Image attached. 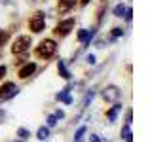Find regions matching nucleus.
I'll return each mask as SVG.
<instances>
[{
  "instance_id": "6",
  "label": "nucleus",
  "mask_w": 152,
  "mask_h": 142,
  "mask_svg": "<svg viewBox=\"0 0 152 142\" xmlns=\"http://www.w3.org/2000/svg\"><path fill=\"white\" fill-rule=\"evenodd\" d=\"M19 93V87L12 82H6L0 85V101H8V99H13Z\"/></svg>"
},
{
  "instance_id": "9",
  "label": "nucleus",
  "mask_w": 152,
  "mask_h": 142,
  "mask_svg": "<svg viewBox=\"0 0 152 142\" xmlns=\"http://www.w3.org/2000/svg\"><path fill=\"white\" fill-rule=\"evenodd\" d=\"M95 36V30L91 28V30H88V28H82V30L78 32V42L80 44H89V42H91V38Z\"/></svg>"
},
{
  "instance_id": "22",
  "label": "nucleus",
  "mask_w": 152,
  "mask_h": 142,
  "mask_svg": "<svg viewBox=\"0 0 152 142\" xmlns=\"http://www.w3.org/2000/svg\"><path fill=\"white\" fill-rule=\"evenodd\" d=\"M131 121H133V112L129 110V112H127V116H126V123H127V125H131Z\"/></svg>"
},
{
  "instance_id": "19",
  "label": "nucleus",
  "mask_w": 152,
  "mask_h": 142,
  "mask_svg": "<svg viewBox=\"0 0 152 142\" xmlns=\"http://www.w3.org/2000/svg\"><path fill=\"white\" fill-rule=\"evenodd\" d=\"M86 135V127L82 125V127H80V129L78 131H76V135H74V142H78V140H82V136Z\"/></svg>"
},
{
  "instance_id": "25",
  "label": "nucleus",
  "mask_w": 152,
  "mask_h": 142,
  "mask_svg": "<svg viewBox=\"0 0 152 142\" xmlns=\"http://www.w3.org/2000/svg\"><path fill=\"white\" fill-rule=\"evenodd\" d=\"M4 76H6V66H4V64H0V80H2Z\"/></svg>"
},
{
  "instance_id": "14",
  "label": "nucleus",
  "mask_w": 152,
  "mask_h": 142,
  "mask_svg": "<svg viewBox=\"0 0 152 142\" xmlns=\"http://www.w3.org/2000/svg\"><path fill=\"white\" fill-rule=\"evenodd\" d=\"M36 136H38V140H48V136H50V127H40V129L36 131Z\"/></svg>"
},
{
  "instance_id": "1",
  "label": "nucleus",
  "mask_w": 152,
  "mask_h": 142,
  "mask_svg": "<svg viewBox=\"0 0 152 142\" xmlns=\"http://www.w3.org/2000/svg\"><path fill=\"white\" fill-rule=\"evenodd\" d=\"M34 53L36 57H40V59H51L55 53H57V44H55V40H51V38H46V40H42L40 44L36 46V49H34Z\"/></svg>"
},
{
  "instance_id": "10",
  "label": "nucleus",
  "mask_w": 152,
  "mask_h": 142,
  "mask_svg": "<svg viewBox=\"0 0 152 142\" xmlns=\"http://www.w3.org/2000/svg\"><path fill=\"white\" fill-rule=\"evenodd\" d=\"M55 99H57V101H61V102H65V104H70V102H72V97H70V87L61 89V91L55 95Z\"/></svg>"
},
{
  "instance_id": "16",
  "label": "nucleus",
  "mask_w": 152,
  "mask_h": 142,
  "mask_svg": "<svg viewBox=\"0 0 152 142\" xmlns=\"http://www.w3.org/2000/svg\"><path fill=\"white\" fill-rule=\"evenodd\" d=\"M126 6H124V4H118V6L116 8H114V15H116V17H124V15H126Z\"/></svg>"
},
{
  "instance_id": "3",
  "label": "nucleus",
  "mask_w": 152,
  "mask_h": 142,
  "mask_svg": "<svg viewBox=\"0 0 152 142\" xmlns=\"http://www.w3.org/2000/svg\"><path fill=\"white\" fill-rule=\"evenodd\" d=\"M31 47V36H17L12 44V53L13 55H23Z\"/></svg>"
},
{
  "instance_id": "24",
  "label": "nucleus",
  "mask_w": 152,
  "mask_h": 142,
  "mask_svg": "<svg viewBox=\"0 0 152 142\" xmlns=\"http://www.w3.org/2000/svg\"><path fill=\"white\" fill-rule=\"evenodd\" d=\"M53 116L57 117V120H63V117H65V112H63V110H57V112L53 114Z\"/></svg>"
},
{
  "instance_id": "8",
  "label": "nucleus",
  "mask_w": 152,
  "mask_h": 142,
  "mask_svg": "<svg viewBox=\"0 0 152 142\" xmlns=\"http://www.w3.org/2000/svg\"><path fill=\"white\" fill-rule=\"evenodd\" d=\"M76 6V0H59L57 2V12L59 13H69Z\"/></svg>"
},
{
  "instance_id": "18",
  "label": "nucleus",
  "mask_w": 152,
  "mask_h": 142,
  "mask_svg": "<svg viewBox=\"0 0 152 142\" xmlns=\"http://www.w3.org/2000/svg\"><path fill=\"white\" fill-rule=\"evenodd\" d=\"M17 136L25 140V138H28V136H31V133H28V131L25 129V127H21V129H17Z\"/></svg>"
},
{
  "instance_id": "13",
  "label": "nucleus",
  "mask_w": 152,
  "mask_h": 142,
  "mask_svg": "<svg viewBox=\"0 0 152 142\" xmlns=\"http://www.w3.org/2000/svg\"><path fill=\"white\" fill-rule=\"evenodd\" d=\"M120 135H122L124 142H133V133H131V129H129V125H127V123H126V125L122 127Z\"/></svg>"
},
{
  "instance_id": "11",
  "label": "nucleus",
  "mask_w": 152,
  "mask_h": 142,
  "mask_svg": "<svg viewBox=\"0 0 152 142\" xmlns=\"http://www.w3.org/2000/svg\"><path fill=\"white\" fill-rule=\"evenodd\" d=\"M57 70H59V76H61L63 80H70V78H72V74L69 72V68H66L65 61H59V63H57Z\"/></svg>"
},
{
  "instance_id": "7",
  "label": "nucleus",
  "mask_w": 152,
  "mask_h": 142,
  "mask_svg": "<svg viewBox=\"0 0 152 142\" xmlns=\"http://www.w3.org/2000/svg\"><path fill=\"white\" fill-rule=\"evenodd\" d=\"M34 72H36V64L34 63H27V64H23L21 68H19V78L27 80V78H31Z\"/></svg>"
},
{
  "instance_id": "12",
  "label": "nucleus",
  "mask_w": 152,
  "mask_h": 142,
  "mask_svg": "<svg viewBox=\"0 0 152 142\" xmlns=\"http://www.w3.org/2000/svg\"><path fill=\"white\" fill-rule=\"evenodd\" d=\"M122 110V104L120 102H116L114 106L110 108V110L107 112V117H108V121H116V116H118V112Z\"/></svg>"
},
{
  "instance_id": "2",
  "label": "nucleus",
  "mask_w": 152,
  "mask_h": 142,
  "mask_svg": "<svg viewBox=\"0 0 152 142\" xmlns=\"http://www.w3.org/2000/svg\"><path fill=\"white\" fill-rule=\"evenodd\" d=\"M46 27V17L42 12H34L31 17H28V30L34 32V34H38V32H42Z\"/></svg>"
},
{
  "instance_id": "20",
  "label": "nucleus",
  "mask_w": 152,
  "mask_h": 142,
  "mask_svg": "<svg viewBox=\"0 0 152 142\" xmlns=\"http://www.w3.org/2000/svg\"><path fill=\"white\" fill-rule=\"evenodd\" d=\"M110 34H112V38H114V40H116V38H120V36H124V30H122L120 27H114Z\"/></svg>"
},
{
  "instance_id": "28",
  "label": "nucleus",
  "mask_w": 152,
  "mask_h": 142,
  "mask_svg": "<svg viewBox=\"0 0 152 142\" xmlns=\"http://www.w3.org/2000/svg\"><path fill=\"white\" fill-rule=\"evenodd\" d=\"M89 2H91V0H80V4H82V6H88Z\"/></svg>"
},
{
  "instance_id": "23",
  "label": "nucleus",
  "mask_w": 152,
  "mask_h": 142,
  "mask_svg": "<svg viewBox=\"0 0 152 142\" xmlns=\"http://www.w3.org/2000/svg\"><path fill=\"white\" fill-rule=\"evenodd\" d=\"M131 15H133L131 8H127V9H126V15H124V17H126V21H131Z\"/></svg>"
},
{
  "instance_id": "4",
  "label": "nucleus",
  "mask_w": 152,
  "mask_h": 142,
  "mask_svg": "<svg viewBox=\"0 0 152 142\" xmlns=\"http://www.w3.org/2000/svg\"><path fill=\"white\" fill-rule=\"evenodd\" d=\"M103 95V99H104V102H110V104H116L118 101H120V97H122V91L116 87V85H107V87L101 91Z\"/></svg>"
},
{
  "instance_id": "5",
  "label": "nucleus",
  "mask_w": 152,
  "mask_h": 142,
  "mask_svg": "<svg viewBox=\"0 0 152 142\" xmlns=\"http://www.w3.org/2000/svg\"><path fill=\"white\" fill-rule=\"evenodd\" d=\"M74 19L70 17V19H63L61 23H57V27H55V36H59V38H65V36H69L70 34V30L74 28Z\"/></svg>"
},
{
  "instance_id": "17",
  "label": "nucleus",
  "mask_w": 152,
  "mask_h": 142,
  "mask_svg": "<svg viewBox=\"0 0 152 142\" xmlns=\"http://www.w3.org/2000/svg\"><path fill=\"white\" fill-rule=\"evenodd\" d=\"M93 97H95V89H89V91H88V95H86V99H84V108H86L89 102L93 101Z\"/></svg>"
},
{
  "instance_id": "27",
  "label": "nucleus",
  "mask_w": 152,
  "mask_h": 142,
  "mask_svg": "<svg viewBox=\"0 0 152 142\" xmlns=\"http://www.w3.org/2000/svg\"><path fill=\"white\" fill-rule=\"evenodd\" d=\"M86 61H88L89 64H93V63H95V57H93V55H88V57H86Z\"/></svg>"
},
{
  "instance_id": "30",
  "label": "nucleus",
  "mask_w": 152,
  "mask_h": 142,
  "mask_svg": "<svg viewBox=\"0 0 152 142\" xmlns=\"http://www.w3.org/2000/svg\"><path fill=\"white\" fill-rule=\"evenodd\" d=\"M17 142H21V140H17Z\"/></svg>"
},
{
  "instance_id": "29",
  "label": "nucleus",
  "mask_w": 152,
  "mask_h": 142,
  "mask_svg": "<svg viewBox=\"0 0 152 142\" xmlns=\"http://www.w3.org/2000/svg\"><path fill=\"white\" fill-rule=\"evenodd\" d=\"M0 4H12V0H0Z\"/></svg>"
},
{
  "instance_id": "21",
  "label": "nucleus",
  "mask_w": 152,
  "mask_h": 142,
  "mask_svg": "<svg viewBox=\"0 0 152 142\" xmlns=\"http://www.w3.org/2000/svg\"><path fill=\"white\" fill-rule=\"evenodd\" d=\"M55 125H57V117L51 114V116L48 117V127H55Z\"/></svg>"
},
{
  "instance_id": "26",
  "label": "nucleus",
  "mask_w": 152,
  "mask_h": 142,
  "mask_svg": "<svg viewBox=\"0 0 152 142\" xmlns=\"http://www.w3.org/2000/svg\"><path fill=\"white\" fill-rule=\"evenodd\" d=\"M89 142H101V138H99V135H91L89 136Z\"/></svg>"
},
{
  "instance_id": "15",
  "label": "nucleus",
  "mask_w": 152,
  "mask_h": 142,
  "mask_svg": "<svg viewBox=\"0 0 152 142\" xmlns=\"http://www.w3.org/2000/svg\"><path fill=\"white\" fill-rule=\"evenodd\" d=\"M10 40V32L8 30H0V49H2V46H6Z\"/></svg>"
}]
</instances>
